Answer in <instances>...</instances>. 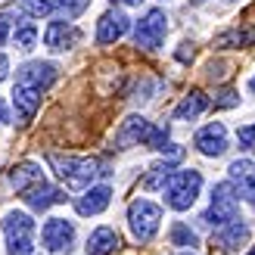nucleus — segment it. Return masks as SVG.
<instances>
[{
    "label": "nucleus",
    "mask_w": 255,
    "mask_h": 255,
    "mask_svg": "<svg viewBox=\"0 0 255 255\" xmlns=\"http://www.w3.org/2000/svg\"><path fill=\"white\" fill-rule=\"evenodd\" d=\"M47 162L69 190H87V187H94L97 177L109 174L103 168V162L94 159V156H62V152H50Z\"/></svg>",
    "instance_id": "nucleus-1"
},
{
    "label": "nucleus",
    "mask_w": 255,
    "mask_h": 255,
    "mask_svg": "<svg viewBox=\"0 0 255 255\" xmlns=\"http://www.w3.org/2000/svg\"><path fill=\"white\" fill-rule=\"evenodd\" d=\"M199 190H202V174L196 168H174L171 177L162 187L165 206L174 209V212H187L199 199Z\"/></svg>",
    "instance_id": "nucleus-2"
},
{
    "label": "nucleus",
    "mask_w": 255,
    "mask_h": 255,
    "mask_svg": "<svg viewBox=\"0 0 255 255\" xmlns=\"http://www.w3.org/2000/svg\"><path fill=\"white\" fill-rule=\"evenodd\" d=\"M0 231L6 240V255H31L34 252V237L37 227L28 212H6L0 221Z\"/></svg>",
    "instance_id": "nucleus-3"
},
{
    "label": "nucleus",
    "mask_w": 255,
    "mask_h": 255,
    "mask_svg": "<svg viewBox=\"0 0 255 255\" xmlns=\"http://www.w3.org/2000/svg\"><path fill=\"white\" fill-rule=\"evenodd\" d=\"M240 218V193L234 190L231 181H221L212 187V199H209V209L202 212V224L209 227H221L227 221H237Z\"/></svg>",
    "instance_id": "nucleus-4"
},
{
    "label": "nucleus",
    "mask_w": 255,
    "mask_h": 255,
    "mask_svg": "<svg viewBox=\"0 0 255 255\" xmlns=\"http://www.w3.org/2000/svg\"><path fill=\"white\" fill-rule=\"evenodd\" d=\"M159 224H162V206L149 199H134L128 206V227H131L137 243H149L159 234Z\"/></svg>",
    "instance_id": "nucleus-5"
},
{
    "label": "nucleus",
    "mask_w": 255,
    "mask_h": 255,
    "mask_svg": "<svg viewBox=\"0 0 255 255\" xmlns=\"http://www.w3.org/2000/svg\"><path fill=\"white\" fill-rule=\"evenodd\" d=\"M165 34H168V19H165V9H149L143 19L134 25V44L146 53H156L165 44Z\"/></svg>",
    "instance_id": "nucleus-6"
},
{
    "label": "nucleus",
    "mask_w": 255,
    "mask_h": 255,
    "mask_svg": "<svg viewBox=\"0 0 255 255\" xmlns=\"http://www.w3.org/2000/svg\"><path fill=\"white\" fill-rule=\"evenodd\" d=\"M56 78H59V69L53 66V62H41V59L25 62V66L16 69V84L19 87H31V91H37V94L50 91V87L56 84Z\"/></svg>",
    "instance_id": "nucleus-7"
},
{
    "label": "nucleus",
    "mask_w": 255,
    "mask_h": 255,
    "mask_svg": "<svg viewBox=\"0 0 255 255\" xmlns=\"http://www.w3.org/2000/svg\"><path fill=\"white\" fill-rule=\"evenodd\" d=\"M41 243L47 252H69L75 243V224L69 218H47L41 227Z\"/></svg>",
    "instance_id": "nucleus-8"
},
{
    "label": "nucleus",
    "mask_w": 255,
    "mask_h": 255,
    "mask_svg": "<svg viewBox=\"0 0 255 255\" xmlns=\"http://www.w3.org/2000/svg\"><path fill=\"white\" fill-rule=\"evenodd\" d=\"M78 41H81V31L66 19H53L44 28V47L50 53H66V50H72Z\"/></svg>",
    "instance_id": "nucleus-9"
},
{
    "label": "nucleus",
    "mask_w": 255,
    "mask_h": 255,
    "mask_svg": "<svg viewBox=\"0 0 255 255\" xmlns=\"http://www.w3.org/2000/svg\"><path fill=\"white\" fill-rule=\"evenodd\" d=\"M193 143H196V149L202 152V156H209V159L224 156L227 146H231V143H227V128L221 122H212L206 128H199L196 137H193Z\"/></svg>",
    "instance_id": "nucleus-10"
},
{
    "label": "nucleus",
    "mask_w": 255,
    "mask_h": 255,
    "mask_svg": "<svg viewBox=\"0 0 255 255\" xmlns=\"http://www.w3.org/2000/svg\"><path fill=\"white\" fill-rule=\"evenodd\" d=\"M249 237H252V231L237 218V221H227V224H221V227H215L212 246H218L221 252H237L240 246L249 243Z\"/></svg>",
    "instance_id": "nucleus-11"
},
{
    "label": "nucleus",
    "mask_w": 255,
    "mask_h": 255,
    "mask_svg": "<svg viewBox=\"0 0 255 255\" xmlns=\"http://www.w3.org/2000/svg\"><path fill=\"white\" fill-rule=\"evenodd\" d=\"M227 181L234 184L240 199H252L255 196V159H234L227 168Z\"/></svg>",
    "instance_id": "nucleus-12"
},
{
    "label": "nucleus",
    "mask_w": 255,
    "mask_h": 255,
    "mask_svg": "<svg viewBox=\"0 0 255 255\" xmlns=\"http://www.w3.org/2000/svg\"><path fill=\"white\" fill-rule=\"evenodd\" d=\"M22 199H25V206H28L31 212H47L50 206H59V202H66L69 196L62 193L59 187H53V184L41 181V184H34L31 190H25Z\"/></svg>",
    "instance_id": "nucleus-13"
},
{
    "label": "nucleus",
    "mask_w": 255,
    "mask_h": 255,
    "mask_svg": "<svg viewBox=\"0 0 255 255\" xmlns=\"http://www.w3.org/2000/svg\"><path fill=\"white\" fill-rule=\"evenodd\" d=\"M128 28H131V19H128L122 9H109L97 22V41L100 44H116L119 37L128 34Z\"/></svg>",
    "instance_id": "nucleus-14"
},
{
    "label": "nucleus",
    "mask_w": 255,
    "mask_h": 255,
    "mask_svg": "<svg viewBox=\"0 0 255 255\" xmlns=\"http://www.w3.org/2000/svg\"><path fill=\"white\" fill-rule=\"evenodd\" d=\"M112 202V187L109 184H100V187H87L84 193L78 196V202H75V212L84 215V218H91V215H100L106 212Z\"/></svg>",
    "instance_id": "nucleus-15"
},
{
    "label": "nucleus",
    "mask_w": 255,
    "mask_h": 255,
    "mask_svg": "<svg viewBox=\"0 0 255 255\" xmlns=\"http://www.w3.org/2000/svg\"><path fill=\"white\" fill-rule=\"evenodd\" d=\"M149 128L152 122H146L143 116H128L119 128V134H116V146L119 149H128V146H137V143H143L146 134H149Z\"/></svg>",
    "instance_id": "nucleus-16"
},
{
    "label": "nucleus",
    "mask_w": 255,
    "mask_h": 255,
    "mask_svg": "<svg viewBox=\"0 0 255 255\" xmlns=\"http://www.w3.org/2000/svg\"><path fill=\"white\" fill-rule=\"evenodd\" d=\"M122 246V237L119 231H112V227H97V231L87 237V255H116Z\"/></svg>",
    "instance_id": "nucleus-17"
},
{
    "label": "nucleus",
    "mask_w": 255,
    "mask_h": 255,
    "mask_svg": "<svg viewBox=\"0 0 255 255\" xmlns=\"http://www.w3.org/2000/svg\"><path fill=\"white\" fill-rule=\"evenodd\" d=\"M12 109H16V119L25 125L34 119V112L41 109V94L31 91V87H12Z\"/></svg>",
    "instance_id": "nucleus-18"
},
{
    "label": "nucleus",
    "mask_w": 255,
    "mask_h": 255,
    "mask_svg": "<svg viewBox=\"0 0 255 255\" xmlns=\"http://www.w3.org/2000/svg\"><path fill=\"white\" fill-rule=\"evenodd\" d=\"M41 181H47V177H44V171H41L37 162H22V165H16V168L9 171V184L16 187V193H25V190H31Z\"/></svg>",
    "instance_id": "nucleus-19"
},
{
    "label": "nucleus",
    "mask_w": 255,
    "mask_h": 255,
    "mask_svg": "<svg viewBox=\"0 0 255 255\" xmlns=\"http://www.w3.org/2000/svg\"><path fill=\"white\" fill-rule=\"evenodd\" d=\"M206 109H209V97L202 94V91H190L181 103H177L174 119H177V122H193V119H199Z\"/></svg>",
    "instance_id": "nucleus-20"
},
{
    "label": "nucleus",
    "mask_w": 255,
    "mask_h": 255,
    "mask_svg": "<svg viewBox=\"0 0 255 255\" xmlns=\"http://www.w3.org/2000/svg\"><path fill=\"white\" fill-rule=\"evenodd\" d=\"M171 171H174V162H156L152 168L146 171V177H143V190H162L165 187V181L171 177Z\"/></svg>",
    "instance_id": "nucleus-21"
},
{
    "label": "nucleus",
    "mask_w": 255,
    "mask_h": 255,
    "mask_svg": "<svg viewBox=\"0 0 255 255\" xmlns=\"http://www.w3.org/2000/svg\"><path fill=\"white\" fill-rule=\"evenodd\" d=\"M252 44H255V28H243V31L234 28L215 41V47H252Z\"/></svg>",
    "instance_id": "nucleus-22"
},
{
    "label": "nucleus",
    "mask_w": 255,
    "mask_h": 255,
    "mask_svg": "<svg viewBox=\"0 0 255 255\" xmlns=\"http://www.w3.org/2000/svg\"><path fill=\"white\" fill-rule=\"evenodd\" d=\"M12 44H16V50H34V44H37V25L34 22H22L16 31H12Z\"/></svg>",
    "instance_id": "nucleus-23"
},
{
    "label": "nucleus",
    "mask_w": 255,
    "mask_h": 255,
    "mask_svg": "<svg viewBox=\"0 0 255 255\" xmlns=\"http://www.w3.org/2000/svg\"><path fill=\"white\" fill-rule=\"evenodd\" d=\"M168 237H171V246H190V249L199 246V237H196L193 231H190V227H187L184 221H174Z\"/></svg>",
    "instance_id": "nucleus-24"
},
{
    "label": "nucleus",
    "mask_w": 255,
    "mask_h": 255,
    "mask_svg": "<svg viewBox=\"0 0 255 255\" xmlns=\"http://www.w3.org/2000/svg\"><path fill=\"white\" fill-rule=\"evenodd\" d=\"M22 9L28 16L41 19V16H53L56 12V0H22Z\"/></svg>",
    "instance_id": "nucleus-25"
},
{
    "label": "nucleus",
    "mask_w": 255,
    "mask_h": 255,
    "mask_svg": "<svg viewBox=\"0 0 255 255\" xmlns=\"http://www.w3.org/2000/svg\"><path fill=\"white\" fill-rule=\"evenodd\" d=\"M87 3H91V0H56V12H62L66 19H78L87 9Z\"/></svg>",
    "instance_id": "nucleus-26"
},
{
    "label": "nucleus",
    "mask_w": 255,
    "mask_h": 255,
    "mask_svg": "<svg viewBox=\"0 0 255 255\" xmlns=\"http://www.w3.org/2000/svg\"><path fill=\"white\" fill-rule=\"evenodd\" d=\"M143 143H146L149 149H162L165 143H168V128H159V125H152Z\"/></svg>",
    "instance_id": "nucleus-27"
},
{
    "label": "nucleus",
    "mask_w": 255,
    "mask_h": 255,
    "mask_svg": "<svg viewBox=\"0 0 255 255\" xmlns=\"http://www.w3.org/2000/svg\"><path fill=\"white\" fill-rule=\"evenodd\" d=\"M237 140H240V149H246L255 156V125H243L237 131Z\"/></svg>",
    "instance_id": "nucleus-28"
},
{
    "label": "nucleus",
    "mask_w": 255,
    "mask_h": 255,
    "mask_svg": "<svg viewBox=\"0 0 255 255\" xmlns=\"http://www.w3.org/2000/svg\"><path fill=\"white\" fill-rule=\"evenodd\" d=\"M237 103H240V97H237L234 91H221L218 100H215V106H218V109H234Z\"/></svg>",
    "instance_id": "nucleus-29"
},
{
    "label": "nucleus",
    "mask_w": 255,
    "mask_h": 255,
    "mask_svg": "<svg viewBox=\"0 0 255 255\" xmlns=\"http://www.w3.org/2000/svg\"><path fill=\"white\" fill-rule=\"evenodd\" d=\"M159 152H162V156L168 159V162H181V156H184V149L177 146V143H171V140H168V143H165V146H162Z\"/></svg>",
    "instance_id": "nucleus-30"
},
{
    "label": "nucleus",
    "mask_w": 255,
    "mask_h": 255,
    "mask_svg": "<svg viewBox=\"0 0 255 255\" xmlns=\"http://www.w3.org/2000/svg\"><path fill=\"white\" fill-rule=\"evenodd\" d=\"M6 37H9V22H6V19H0V47L6 44Z\"/></svg>",
    "instance_id": "nucleus-31"
},
{
    "label": "nucleus",
    "mask_w": 255,
    "mask_h": 255,
    "mask_svg": "<svg viewBox=\"0 0 255 255\" xmlns=\"http://www.w3.org/2000/svg\"><path fill=\"white\" fill-rule=\"evenodd\" d=\"M6 72H9V59L0 53V81H6Z\"/></svg>",
    "instance_id": "nucleus-32"
},
{
    "label": "nucleus",
    "mask_w": 255,
    "mask_h": 255,
    "mask_svg": "<svg viewBox=\"0 0 255 255\" xmlns=\"http://www.w3.org/2000/svg\"><path fill=\"white\" fill-rule=\"evenodd\" d=\"M9 122V109H6V103L0 100V125H6Z\"/></svg>",
    "instance_id": "nucleus-33"
},
{
    "label": "nucleus",
    "mask_w": 255,
    "mask_h": 255,
    "mask_svg": "<svg viewBox=\"0 0 255 255\" xmlns=\"http://www.w3.org/2000/svg\"><path fill=\"white\" fill-rule=\"evenodd\" d=\"M116 3H125V6H140L143 0H116Z\"/></svg>",
    "instance_id": "nucleus-34"
},
{
    "label": "nucleus",
    "mask_w": 255,
    "mask_h": 255,
    "mask_svg": "<svg viewBox=\"0 0 255 255\" xmlns=\"http://www.w3.org/2000/svg\"><path fill=\"white\" fill-rule=\"evenodd\" d=\"M249 87H252V94H255V78H252V81H249Z\"/></svg>",
    "instance_id": "nucleus-35"
},
{
    "label": "nucleus",
    "mask_w": 255,
    "mask_h": 255,
    "mask_svg": "<svg viewBox=\"0 0 255 255\" xmlns=\"http://www.w3.org/2000/svg\"><path fill=\"white\" fill-rule=\"evenodd\" d=\"M190 3H206V0H190Z\"/></svg>",
    "instance_id": "nucleus-36"
},
{
    "label": "nucleus",
    "mask_w": 255,
    "mask_h": 255,
    "mask_svg": "<svg viewBox=\"0 0 255 255\" xmlns=\"http://www.w3.org/2000/svg\"><path fill=\"white\" fill-rule=\"evenodd\" d=\"M177 255H193V252H177Z\"/></svg>",
    "instance_id": "nucleus-37"
},
{
    "label": "nucleus",
    "mask_w": 255,
    "mask_h": 255,
    "mask_svg": "<svg viewBox=\"0 0 255 255\" xmlns=\"http://www.w3.org/2000/svg\"><path fill=\"white\" fill-rule=\"evenodd\" d=\"M246 255H255V249H249V252H246Z\"/></svg>",
    "instance_id": "nucleus-38"
},
{
    "label": "nucleus",
    "mask_w": 255,
    "mask_h": 255,
    "mask_svg": "<svg viewBox=\"0 0 255 255\" xmlns=\"http://www.w3.org/2000/svg\"><path fill=\"white\" fill-rule=\"evenodd\" d=\"M249 202H252V206H255V196H252V199H249Z\"/></svg>",
    "instance_id": "nucleus-39"
},
{
    "label": "nucleus",
    "mask_w": 255,
    "mask_h": 255,
    "mask_svg": "<svg viewBox=\"0 0 255 255\" xmlns=\"http://www.w3.org/2000/svg\"><path fill=\"white\" fill-rule=\"evenodd\" d=\"M31 255H34V252H31Z\"/></svg>",
    "instance_id": "nucleus-40"
}]
</instances>
